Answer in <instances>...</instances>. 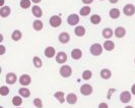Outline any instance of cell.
Listing matches in <instances>:
<instances>
[{
	"instance_id": "obj_32",
	"label": "cell",
	"mask_w": 135,
	"mask_h": 108,
	"mask_svg": "<svg viewBox=\"0 0 135 108\" xmlns=\"http://www.w3.org/2000/svg\"><path fill=\"white\" fill-rule=\"evenodd\" d=\"M82 79L84 80V81H88V80H90L91 79V76H93V73H91V70H89V69H86V70H84L83 73H82Z\"/></svg>"
},
{
	"instance_id": "obj_31",
	"label": "cell",
	"mask_w": 135,
	"mask_h": 108,
	"mask_svg": "<svg viewBox=\"0 0 135 108\" xmlns=\"http://www.w3.org/2000/svg\"><path fill=\"white\" fill-rule=\"evenodd\" d=\"M89 20H90V22H91L93 25H99V24L101 22L102 19L99 14H93Z\"/></svg>"
},
{
	"instance_id": "obj_8",
	"label": "cell",
	"mask_w": 135,
	"mask_h": 108,
	"mask_svg": "<svg viewBox=\"0 0 135 108\" xmlns=\"http://www.w3.org/2000/svg\"><path fill=\"white\" fill-rule=\"evenodd\" d=\"M55 60L59 64H64L67 61V54L65 53V52H63V51L58 52V53L56 54V56H55Z\"/></svg>"
},
{
	"instance_id": "obj_20",
	"label": "cell",
	"mask_w": 135,
	"mask_h": 108,
	"mask_svg": "<svg viewBox=\"0 0 135 108\" xmlns=\"http://www.w3.org/2000/svg\"><path fill=\"white\" fill-rule=\"evenodd\" d=\"M103 47H104V49H106V51H112L115 48V43L111 40H106Z\"/></svg>"
},
{
	"instance_id": "obj_3",
	"label": "cell",
	"mask_w": 135,
	"mask_h": 108,
	"mask_svg": "<svg viewBox=\"0 0 135 108\" xmlns=\"http://www.w3.org/2000/svg\"><path fill=\"white\" fill-rule=\"evenodd\" d=\"M79 15L76 14H71L68 15L67 17V22L69 26H72V27H74V26H77L78 25V22H79Z\"/></svg>"
},
{
	"instance_id": "obj_30",
	"label": "cell",
	"mask_w": 135,
	"mask_h": 108,
	"mask_svg": "<svg viewBox=\"0 0 135 108\" xmlns=\"http://www.w3.org/2000/svg\"><path fill=\"white\" fill-rule=\"evenodd\" d=\"M31 5H32V0H20V6L22 9H27L31 7Z\"/></svg>"
},
{
	"instance_id": "obj_19",
	"label": "cell",
	"mask_w": 135,
	"mask_h": 108,
	"mask_svg": "<svg viewBox=\"0 0 135 108\" xmlns=\"http://www.w3.org/2000/svg\"><path fill=\"white\" fill-rule=\"evenodd\" d=\"M85 28L82 27V26H76L74 29V34L77 36V37H83L85 35Z\"/></svg>"
},
{
	"instance_id": "obj_12",
	"label": "cell",
	"mask_w": 135,
	"mask_h": 108,
	"mask_svg": "<svg viewBox=\"0 0 135 108\" xmlns=\"http://www.w3.org/2000/svg\"><path fill=\"white\" fill-rule=\"evenodd\" d=\"M114 35H115L116 38H118V39L124 38L125 35H126V30H125V28H123V27L116 28L115 31H114Z\"/></svg>"
},
{
	"instance_id": "obj_15",
	"label": "cell",
	"mask_w": 135,
	"mask_h": 108,
	"mask_svg": "<svg viewBox=\"0 0 135 108\" xmlns=\"http://www.w3.org/2000/svg\"><path fill=\"white\" fill-rule=\"evenodd\" d=\"M71 57H72V59H74V60L80 59L81 57H82V51H81V49H79V48H74V49H72V51H71Z\"/></svg>"
},
{
	"instance_id": "obj_41",
	"label": "cell",
	"mask_w": 135,
	"mask_h": 108,
	"mask_svg": "<svg viewBox=\"0 0 135 108\" xmlns=\"http://www.w3.org/2000/svg\"><path fill=\"white\" fill-rule=\"evenodd\" d=\"M1 2H0V6L1 7H3L4 6V0H0Z\"/></svg>"
},
{
	"instance_id": "obj_45",
	"label": "cell",
	"mask_w": 135,
	"mask_h": 108,
	"mask_svg": "<svg viewBox=\"0 0 135 108\" xmlns=\"http://www.w3.org/2000/svg\"><path fill=\"white\" fill-rule=\"evenodd\" d=\"M101 1H104V0H101Z\"/></svg>"
},
{
	"instance_id": "obj_18",
	"label": "cell",
	"mask_w": 135,
	"mask_h": 108,
	"mask_svg": "<svg viewBox=\"0 0 135 108\" xmlns=\"http://www.w3.org/2000/svg\"><path fill=\"white\" fill-rule=\"evenodd\" d=\"M10 12H11V9H10L9 6L0 7V16L1 17H7V16H9Z\"/></svg>"
},
{
	"instance_id": "obj_10",
	"label": "cell",
	"mask_w": 135,
	"mask_h": 108,
	"mask_svg": "<svg viewBox=\"0 0 135 108\" xmlns=\"http://www.w3.org/2000/svg\"><path fill=\"white\" fill-rule=\"evenodd\" d=\"M17 81V76L14 73H8L5 76V82L8 85H14Z\"/></svg>"
},
{
	"instance_id": "obj_24",
	"label": "cell",
	"mask_w": 135,
	"mask_h": 108,
	"mask_svg": "<svg viewBox=\"0 0 135 108\" xmlns=\"http://www.w3.org/2000/svg\"><path fill=\"white\" fill-rule=\"evenodd\" d=\"M18 94L20 96H21L22 98H28L31 96V91L27 88V87H21L18 90Z\"/></svg>"
},
{
	"instance_id": "obj_35",
	"label": "cell",
	"mask_w": 135,
	"mask_h": 108,
	"mask_svg": "<svg viewBox=\"0 0 135 108\" xmlns=\"http://www.w3.org/2000/svg\"><path fill=\"white\" fill-rule=\"evenodd\" d=\"M5 52H6V48L3 44H1L0 45V55H4Z\"/></svg>"
},
{
	"instance_id": "obj_43",
	"label": "cell",
	"mask_w": 135,
	"mask_h": 108,
	"mask_svg": "<svg viewBox=\"0 0 135 108\" xmlns=\"http://www.w3.org/2000/svg\"><path fill=\"white\" fill-rule=\"evenodd\" d=\"M15 108H20V107H15Z\"/></svg>"
},
{
	"instance_id": "obj_13",
	"label": "cell",
	"mask_w": 135,
	"mask_h": 108,
	"mask_svg": "<svg viewBox=\"0 0 135 108\" xmlns=\"http://www.w3.org/2000/svg\"><path fill=\"white\" fill-rule=\"evenodd\" d=\"M44 54L47 58H53L54 56H56V50H55L54 47L52 46H48L46 47L45 51H44Z\"/></svg>"
},
{
	"instance_id": "obj_17",
	"label": "cell",
	"mask_w": 135,
	"mask_h": 108,
	"mask_svg": "<svg viewBox=\"0 0 135 108\" xmlns=\"http://www.w3.org/2000/svg\"><path fill=\"white\" fill-rule=\"evenodd\" d=\"M102 35H103V37H104L106 40H110V39L112 38V36L114 35V32H113V30H112L111 28H106V29L103 30Z\"/></svg>"
},
{
	"instance_id": "obj_1",
	"label": "cell",
	"mask_w": 135,
	"mask_h": 108,
	"mask_svg": "<svg viewBox=\"0 0 135 108\" xmlns=\"http://www.w3.org/2000/svg\"><path fill=\"white\" fill-rule=\"evenodd\" d=\"M103 49H104V47L102 46L101 44L95 43V44H93V45L90 46L89 51H90L91 55H94V56H100V55L103 53Z\"/></svg>"
},
{
	"instance_id": "obj_9",
	"label": "cell",
	"mask_w": 135,
	"mask_h": 108,
	"mask_svg": "<svg viewBox=\"0 0 135 108\" xmlns=\"http://www.w3.org/2000/svg\"><path fill=\"white\" fill-rule=\"evenodd\" d=\"M131 98H132V96H131V93L129 91H123L120 94V101L122 103L127 104V103L131 101Z\"/></svg>"
},
{
	"instance_id": "obj_21",
	"label": "cell",
	"mask_w": 135,
	"mask_h": 108,
	"mask_svg": "<svg viewBox=\"0 0 135 108\" xmlns=\"http://www.w3.org/2000/svg\"><path fill=\"white\" fill-rule=\"evenodd\" d=\"M120 14H121V12H120V10L118 8H112V9H110V12H109L110 17L113 19V20L119 19L120 17Z\"/></svg>"
},
{
	"instance_id": "obj_39",
	"label": "cell",
	"mask_w": 135,
	"mask_h": 108,
	"mask_svg": "<svg viewBox=\"0 0 135 108\" xmlns=\"http://www.w3.org/2000/svg\"><path fill=\"white\" fill-rule=\"evenodd\" d=\"M109 1H110V3H112V4H116V3H118L119 0H109Z\"/></svg>"
},
{
	"instance_id": "obj_34",
	"label": "cell",
	"mask_w": 135,
	"mask_h": 108,
	"mask_svg": "<svg viewBox=\"0 0 135 108\" xmlns=\"http://www.w3.org/2000/svg\"><path fill=\"white\" fill-rule=\"evenodd\" d=\"M34 105L37 108H43V101L40 98H35L34 99Z\"/></svg>"
},
{
	"instance_id": "obj_38",
	"label": "cell",
	"mask_w": 135,
	"mask_h": 108,
	"mask_svg": "<svg viewBox=\"0 0 135 108\" xmlns=\"http://www.w3.org/2000/svg\"><path fill=\"white\" fill-rule=\"evenodd\" d=\"M131 94L132 95H135V84L131 87Z\"/></svg>"
},
{
	"instance_id": "obj_40",
	"label": "cell",
	"mask_w": 135,
	"mask_h": 108,
	"mask_svg": "<svg viewBox=\"0 0 135 108\" xmlns=\"http://www.w3.org/2000/svg\"><path fill=\"white\" fill-rule=\"evenodd\" d=\"M42 0H32V2L33 3H36V4H38V3H40Z\"/></svg>"
},
{
	"instance_id": "obj_23",
	"label": "cell",
	"mask_w": 135,
	"mask_h": 108,
	"mask_svg": "<svg viewBox=\"0 0 135 108\" xmlns=\"http://www.w3.org/2000/svg\"><path fill=\"white\" fill-rule=\"evenodd\" d=\"M66 102H67L68 104H71V105L75 104L77 102V96H76V94H74V93L68 94L66 96Z\"/></svg>"
},
{
	"instance_id": "obj_27",
	"label": "cell",
	"mask_w": 135,
	"mask_h": 108,
	"mask_svg": "<svg viewBox=\"0 0 135 108\" xmlns=\"http://www.w3.org/2000/svg\"><path fill=\"white\" fill-rule=\"evenodd\" d=\"M90 11H91L90 7L88 6V5H85V6L81 7L80 9H79V15H81V16H88V14H90Z\"/></svg>"
},
{
	"instance_id": "obj_44",
	"label": "cell",
	"mask_w": 135,
	"mask_h": 108,
	"mask_svg": "<svg viewBox=\"0 0 135 108\" xmlns=\"http://www.w3.org/2000/svg\"><path fill=\"white\" fill-rule=\"evenodd\" d=\"M134 63H135V59H134Z\"/></svg>"
},
{
	"instance_id": "obj_28",
	"label": "cell",
	"mask_w": 135,
	"mask_h": 108,
	"mask_svg": "<svg viewBox=\"0 0 135 108\" xmlns=\"http://www.w3.org/2000/svg\"><path fill=\"white\" fill-rule=\"evenodd\" d=\"M33 63H34L35 68H41L43 66V61L39 56H34L33 57Z\"/></svg>"
},
{
	"instance_id": "obj_11",
	"label": "cell",
	"mask_w": 135,
	"mask_h": 108,
	"mask_svg": "<svg viewBox=\"0 0 135 108\" xmlns=\"http://www.w3.org/2000/svg\"><path fill=\"white\" fill-rule=\"evenodd\" d=\"M58 40L61 44H67L70 41V35L68 34L67 32H62L58 36Z\"/></svg>"
},
{
	"instance_id": "obj_26",
	"label": "cell",
	"mask_w": 135,
	"mask_h": 108,
	"mask_svg": "<svg viewBox=\"0 0 135 108\" xmlns=\"http://www.w3.org/2000/svg\"><path fill=\"white\" fill-rule=\"evenodd\" d=\"M54 97L58 100V101L60 102L61 104L66 101V100H65V95H64V92H62V91H58V92H56V93L54 94Z\"/></svg>"
},
{
	"instance_id": "obj_14",
	"label": "cell",
	"mask_w": 135,
	"mask_h": 108,
	"mask_svg": "<svg viewBox=\"0 0 135 108\" xmlns=\"http://www.w3.org/2000/svg\"><path fill=\"white\" fill-rule=\"evenodd\" d=\"M32 14L37 19H40V17L43 16V10H42V8L39 5H34L32 7Z\"/></svg>"
},
{
	"instance_id": "obj_6",
	"label": "cell",
	"mask_w": 135,
	"mask_h": 108,
	"mask_svg": "<svg viewBox=\"0 0 135 108\" xmlns=\"http://www.w3.org/2000/svg\"><path fill=\"white\" fill-rule=\"evenodd\" d=\"M123 14H125L126 16H132L135 14V6L133 4L129 3L126 4L125 6L123 7Z\"/></svg>"
},
{
	"instance_id": "obj_16",
	"label": "cell",
	"mask_w": 135,
	"mask_h": 108,
	"mask_svg": "<svg viewBox=\"0 0 135 108\" xmlns=\"http://www.w3.org/2000/svg\"><path fill=\"white\" fill-rule=\"evenodd\" d=\"M100 75L103 80H109L112 78V71L109 68H103L100 73Z\"/></svg>"
},
{
	"instance_id": "obj_42",
	"label": "cell",
	"mask_w": 135,
	"mask_h": 108,
	"mask_svg": "<svg viewBox=\"0 0 135 108\" xmlns=\"http://www.w3.org/2000/svg\"><path fill=\"white\" fill-rule=\"evenodd\" d=\"M124 108H134L133 106H130V105H127V106H125Z\"/></svg>"
},
{
	"instance_id": "obj_36",
	"label": "cell",
	"mask_w": 135,
	"mask_h": 108,
	"mask_svg": "<svg viewBox=\"0 0 135 108\" xmlns=\"http://www.w3.org/2000/svg\"><path fill=\"white\" fill-rule=\"evenodd\" d=\"M99 108H109V106L106 102H101L99 104Z\"/></svg>"
},
{
	"instance_id": "obj_29",
	"label": "cell",
	"mask_w": 135,
	"mask_h": 108,
	"mask_svg": "<svg viewBox=\"0 0 135 108\" xmlns=\"http://www.w3.org/2000/svg\"><path fill=\"white\" fill-rule=\"evenodd\" d=\"M12 104L15 107H20V105L22 104V98L21 96H14L12 98Z\"/></svg>"
},
{
	"instance_id": "obj_5",
	"label": "cell",
	"mask_w": 135,
	"mask_h": 108,
	"mask_svg": "<svg viewBox=\"0 0 135 108\" xmlns=\"http://www.w3.org/2000/svg\"><path fill=\"white\" fill-rule=\"evenodd\" d=\"M49 24L52 28H59L62 24V19L59 15H52L49 20Z\"/></svg>"
},
{
	"instance_id": "obj_22",
	"label": "cell",
	"mask_w": 135,
	"mask_h": 108,
	"mask_svg": "<svg viewBox=\"0 0 135 108\" xmlns=\"http://www.w3.org/2000/svg\"><path fill=\"white\" fill-rule=\"evenodd\" d=\"M22 38V33L20 30H14L11 34V39L14 41V42H18L20 40H21Z\"/></svg>"
},
{
	"instance_id": "obj_2",
	"label": "cell",
	"mask_w": 135,
	"mask_h": 108,
	"mask_svg": "<svg viewBox=\"0 0 135 108\" xmlns=\"http://www.w3.org/2000/svg\"><path fill=\"white\" fill-rule=\"evenodd\" d=\"M59 74L62 78H65V79H67L69 78L71 74H72V68L70 65H62L60 68V70H59Z\"/></svg>"
},
{
	"instance_id": "obj_7",
	"label": "cell",
	"mask_w": 135,
	"mask_h": 108,
	"mask_svg": "<svg viewBox=\"0 0 135 108\" xmlns=\"http://www.w3.org/2000/svg\"><path fill=\"white\" fill-rule=\"evenodd\" d=\"M93 92H94V88L89 84H83L80 87V93L83 96H89L93 94Z\"/></svg>"
},
{
	"instance_id": "obj_4",
	"label": "cell",
	"mask_w": 135,
	"mask_h": 108,
	"mask_svg": "<svg viewBox=\"0 0 135 108\" xmlns=\"http://www.w3.org/2000/svg\"><path fill=\"white\" fill-rule=\"evenodd\" d=\"M18 82H20V84L22 87H27V86L31 85V83H32V78H31L30 74H23L20 75V78L18 79Z\"/></svg>"
},
{
	"instance_id": "obj_33",
	"label": "cell",
	"mask_w": 135,
	"mask_h": 108,
	"mask_svg": "<svg viewBox=\"0 0 135 108\" xmlns=\"http://www.w3.org/2000/svg\"><path fill=\"white\" fill-rule=\"evenodd\" d=\"M9 92H10V90L6 86H1L0 87V95L1 96H7L9 94Z\"/></svg>"
},
{
	"instance_id": "obj_37",
	"label": "cell",
	"mask_w": 135,
	"mask_h": 108,
	"mask_svg": "<svg viewBox=\"0 0 135 108\" xmlns=\"http://www.w3.org/2000/svg\"><path fill=\"white\" fill-rule=\"evenodd\" d=\"M94 2V0H82V3H84L85 5H89Z\"/></svg>"
},
{
	"instance_id": "obj_25",
	"label": "cell",
	"mask_w": 135,
	"mask_h": 108,
	"mask_svg": "<svg viewBox=\"0 0 135 108\" xmlns=\"http://www.w3.org/2000/svg\"><path fill=\"white\" fill-rule=\"evenodd\" d=\"M43 28H44V24H43V21H42V20H34V22H33V29H34L35 31H37V32L42 31V30H43Z\"/></svg>"
}]
</instances>
